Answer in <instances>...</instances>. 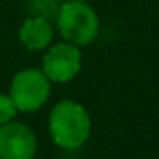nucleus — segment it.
<instances>
[{"instance_id":"obj_1","label":"nucleus","mask_w":159,"mask_h":159,"mask_svg":"<svg viewBox=\"0 0 159 159\" xmlns=\"http://www.w3.org/2000/svg\"><path fill=\"white\" fill-rule=\"evenodd\" d=\"M91 115L76 100L57 102L48 115V133L56 146L78 150L91 137Z\"/></svg>"},{"instance_id":"obj_2","label":"nucleus","mask_w":159,"mask_h":159,"mask_svg":"<svg viewBox=\"0 0 159 159\" xmlns=\"http://www.w3.org/2000/svg\"><path fill=\"white\" fill-rule=\"evenodd\" d=\"M56 22L63 41L76 46L91 44L100 32V19L87 2H61L56 13Z\"/></svg>"},{"instance_id":"obj_3","label":"nucleus","mask_w":159,"mask_h":159,"mask_svg":"<svg viewBox=\"0 0 159 159\" xmlns=\"http://www.w3.org/2000/svg\"><path fill=\"white\" fill-rule=\"evenodd\" d=\"M50 80L41 69H22L19 70L9 85V96L17 111L32 113L41 109L50 98Z\"/></svg>"},{"instance_id":"obj_4","label":"nucleus","mask_w":159,"mask_h":159,"mask_svg":"<svg viewBox=\"0 0 159 159\" xmlns=\"http://www.w3.org/2000/svg\"><path fill=\"white\" fill-rule=\"evenodd\" d=\"M41 70L54 83H67L78 76L81 70V52L80 46L67 41L50 44L43 56Z\"/></svg>"},{"instance_id":"obj_5","label":"nucleus","mask_w":159,"mask_h":159,"mask_svg":"<svg viewBox=\"0 0 159 159\" xmlns=\"http://www.w3.org/2000/svg\"><path fill=\"white\" fill-rule=\"evenodd\" d=\"M37 137L24 122H6L0 126V159H34Z\"/></svg>"},{"instance_id":"obj_6","label":"nucleus","mask_w":159,"mask_h":159,"mask_svg":"<svg viewBox=\"0 0 159 159\" xmlns=\"http://www.w3.org/2000/svg\"><path fill=\"white\" fill-rule=\"evenodd\" d=\"M19 39L22 46L30 52L46 50L54 39V28L46 17L30 15L19 28Z\"/></svg>"},{"instance_id":"obj_7","label":"nucleus","mask_w":159,"mask_h":159,"mask_svg":"<svg viewBox=\"0 0 159 159\" xmlns=\"http://www.w3.org/2000/svg\"><path fill=\"white\" fill-rule=\"evenodd\" d=\"M17 113H19V111H17V107H15L11 96L0 93V126L6 124V122H11V120L15 119Z\"/></svg>"},{"instance_id":"obj_8","label":"nucleus","mask_w":159,"mask_h":159,"mask_svg":"<svg viewBox=\"0 0 159 159\" xmlns=\"http://www.w3.org/2000/svg\"><path fill=\"white\" fill-rule=\"evenodd\" d=\"M32 4L35 6V13L34 15H41V17H46L52 9L57 13V9H59V0H32ZM48 19V17H46Z\"/></svg>"},{"instance_id":"obj_9","label":"nucleus","mask_w":159,"mask_h":159,"mask_svg":"<svg viewBox=\"0 0 159 159\" xmlns=\"http://www.w3.org/2000/svg\"><path fill=\"white\" fill-rule=\"evenodd\" d=\"M76 2H87V0H76Z\"/></svg>"}]
</instances>
